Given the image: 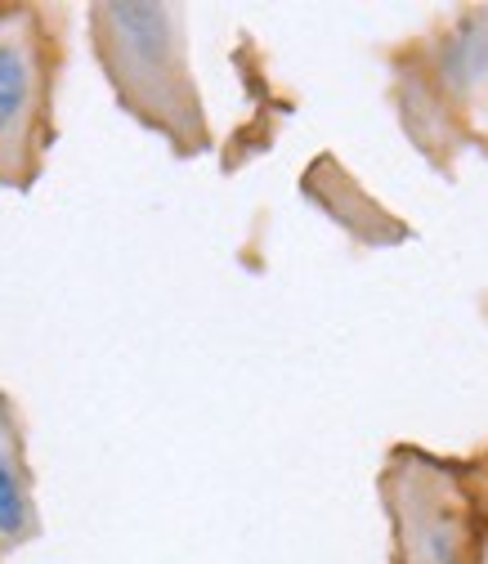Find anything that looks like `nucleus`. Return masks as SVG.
Instances as JSON below:
<instances>
[{
    "label": "nucleus",
    "instance_id": "obj_1",
    "mask_svg": "<svg viewBox=\"0 0 488 564\" xmlns=\"http://www.w3.org/2000/svg\"><path fill=\"white\" fill-rule=\"evenodd\" d=\"M90 41L117 104L180 158L212 149L206 104L188 63V28L175 6H95Z\"/></svg>",
    "mask_w": 488,
    "mask_h": 564
},
{
    "label": "nucleus",
    "instance_id": "obj_2",
    "mask_svg": "<svg viewBox=\"0 0 488 564\" xmlns=\"http://www.w3.org/2000/svg\"><path fill=\"white\" fill-rule=\"evenodd\" d=\"M63 28L45 6H0V188H32L54 139Z\"/></svg>",
    "mask_w": 488,
    "mask_h": 564
},
{
    "label": "nucleus",
    "instance_id": "obj_3",
    "mask_svg": "<svg viewBox=\"0 0 488 564\" xmlns=\"http://www.w3.org/2000/svg\"><path fill=\"white\" fill-rule=\"evenodd\" d=\"M386 502L394 516L399 564H479L484 524L462 479L422 453H399Z\"/></svg>",
    "mask_w": 488,
    "mask_h": 564
},
{
    "label": "nucleus",
    "instance_id": "obj_4",
    "mask_svg": "<svg viewBox=\"0 0 488 564\" xmlns=\"http://www.w3.org/2000/svg\"><path fill=\"white\" fill-rule=\"evenodd\" d=\"M416 86H431L422 95L431 112L448 121V130L488 153V10L448 28V41L426 58Z\"/></svg>",
    "mask_w": 488,
    "mask_h": 564
},
{
    "label": "nucleus",
    "instance_id": "obj_5",
    "mask_svg": "<svg viewBox=\"0 0 488 564\" xmlns=\"http://www.w3.org/2000/svg\"><path fill=\"white\" fill-rule=\"evenodd\" d=\"M36 533V502L32 479L23 462V444L14 431V416L0 399V551H10Z\"/></svg>",
    "mask_w": 488,
    "mask_h": 564
},
{
    "label": "nucleus",
    "instance_id": "obj_6",
    "mask_svg": "<svg viewBox=\"0 0 488 564\" xmlns=\"http://www.w3.org/2000/svg\"><path fill=\"white\" fill-rule=\"evenodd\" d=\"M462 484H466L470 502H475V511H479V524H484V533H488V448H484V457L475 462V470H470Z\"/></svg>",
    "mask_w": 488,
    "mask_h": 564
}]
</instances>
